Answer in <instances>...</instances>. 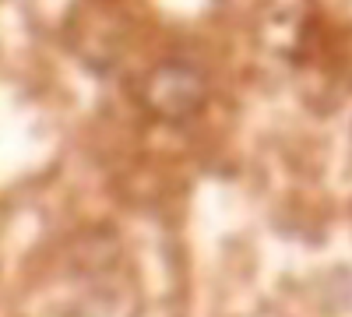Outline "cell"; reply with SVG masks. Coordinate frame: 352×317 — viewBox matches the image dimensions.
Wrapping results in <instances>:
<instances>
[{
	"label": "cell",
	"mask_w": 352,
	"mask_h": 317,
	"mask_svg": "<svg viewBox=\"0 0 352 317\" xmlns=\"http://www.w3.org/2000/svg\"><path fill=\"white\" fill-rule=\"evenodd\" d=\"M201 102V78L187 64H162L148 78V106L166 120H180Z\"/></svg>",
	"instance_id": "obj_1"
}]
</instances>
